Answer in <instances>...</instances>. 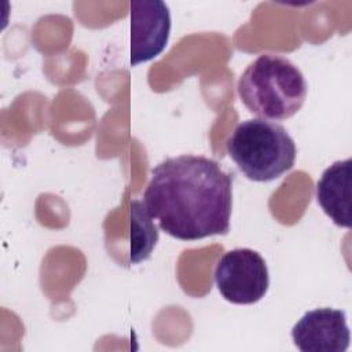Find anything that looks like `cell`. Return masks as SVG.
I'll list each match as a JSON object with an SVG mask.
<instances>
[{"mask_svg": "<svg viewBox=\"0 0 352 352\" xmlns=\"http://www.w3.org/2000/svg\"><path fill=\"white\" fill-rule=\"evenodd\" d=\"M292 338L301 352H345L351 341L346 315L329 307L308 311L293 326Z\"/></svg>", "mask_w": 352, "mask_h": 352, "instance_id": "cell-6", "label": "cell"}, {"mask_svg": "<svg viewBox=\"0 0 352 352\" xmlns=\"http://www.w3.org/2000/svg\"><path fill=\"white\" fill-rule=\"evenodd\" d=\"M351 176L352 160L336 161L323 170L316 183V201L330 220L351 228Z\"/></svg>", "mask_w": 352, "mask_h": 352, "instance_id": "cell-7", "label": "cell"}, {"mask_svg": "<svg viewBox=\"0 0 352 352\" xmlns=\"http://www.w3.org/2000/svg\"><path fill=\"white\" fill-rule=\"evenodd\" d=\"M214 283L224 300L238 305L254 304L270 287L267 263L258 252L249 248L228 250L216 264Z\"/></svg>", "mask_w": 352, "mask_h": 352, "instance_id": "cell-4", "label": "cell"}, {"mask_svg": "<svg viewBox=\"0 0 352 352\" xmlns=\"http://www.w3.org/2000/svg\"><path fill=\"white\" fill-rule=\"evenodd\" d=\"M238 169L253 182H271L290 170L296 161V143L280 125L264 118L239 122L226 142Z\"/></svg>", "mask_w": 352, "mask_h": 352, "instance_id": "cell-3", "label": "cell"}, {"mask_svg": "<svg viewBox=\"0 0 352 352\" xmlns=\"http://www.w3.org/2000/svg\"><path fill=\"white\" fill-rule=\"evenodd\" d=\"M170 33V12L161 0L131 3V65L136 66L158 56Z\"/></svg>", "mask_w": 352, "mask_h": 352, "instance_id": "cell-5", "label": "cell"}, {"mask_svg": "<svg viewBox=\"0 0 352 352\" xmlns=\"http://www.w3.org/2000/svg\"><path fill=\"white\" fill-rule=\"evenodd\" d=\"M143 204L160 228L180 241L230 231L232 176L204 155L170 157L151 169Z\"/></svg>", "mask_w": 352, "mask_h": 352, "instance_id": "cell-1", "label": "cell"}, {"mask_svg": "<svg viewBox=\"0 0 352 352\" xmlns=\"http://www.w3.org/2000/svg\"><path fill=\"white\" fill-rule=\"evenodd\" d=\"M151 219L142 201H131V264L147 260L157 245L158 231Z\"/></svg>", "mask_w": 352, "mask_h": 352, "instance_id": "cell-8", "label": "cell"}, {"mask_svg": "<svg viewBox=\"0 0 352 352\" xmlns=\"http://www.w3.org/2000/svg\"><path fill=\"white\" fill-rule=\"evenodd\" d=\"M236 91L250 113L258 118L282 121L302 107L308 85L290 59L261 54L243 70Z\"/></svg>", "mask_w": 352, "mask_h": 352, "instance_id": "cell-2", "label": "cell"}]
</instances>
